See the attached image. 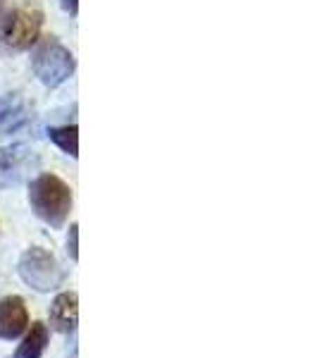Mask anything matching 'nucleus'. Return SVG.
I'll use <instances>...</instances> for the list:
<instances>
[{"mask_svg": "<svg viewBox=\"0 0 317 358\" xmlns=\"http://www.w3.org/2000/svg\"><path fill=\"white\" fill-rule=\"evenodd\" d=\"M36 155L31 148L15 143V146L0 148V187H15L29 175L31 167H36Z\"/></svg>", "mask_w": 317, "mask_h": 358, "instance_id": "39448f33", "label": "nucleus"}, {"mask_svg": "<svg viewBox=\"0 0 317 358\" xmlns=\"http://www.w3.org/2000/svg\"><path fill=\"white\" fill-rule=\"evenodd\" d=\"M48 136L62 153L69 155V158H77L79 155V129H77V124L53 127V129L48 131Z\"/></svg>", "mask_w": 317, "mask_h": 358, "instance_id": "9d476101", "label": "nucleus"}, {"mask_svg": "<svg viewBox=\"0 0 317 358\" xmlns=\"http://www.w3.org/2000/svg\"><path fill=\"white\" fill-rule=\"evenodd\" d=\"M74 67H77L74 55L55 36L41 38V43L36 45V53H34V72L45 86L55 89V86L65 84L72 77Z\"/></svg>", "mask_w": 317, "mask_h": 358, "instance_id": "f03ea898", "label": "nucleus"}, {"mask_svg": "<svg viewBox=\"0 0 317 358\" xmlns=\"http://www.w3.org/2000/svg\"><path fill=\"white\" fill-rule=\"evenodd\" d=\"M17 270H20V277L27 287H31V289H36L41 294L57 289V287L62 285V280H65V273H62V268L57 265L55 256L41 246L27 248V251L22 253Z\"/></svg>", "mask_w": 317, "mask_h": 358, "instance_id": "7ed1b4c3", "label": "nucleus"}, {"mask_svg": "<svg viewBox=\"0 0 317 358\" xmlns=\"http://www.w3.org/2000/svg\"><path fill=\"white\" fill-rule=\"evenodd\" d=\"M29 327L27 303L22 296H5L0 301V339L13 342L22 337Z\"/></svg>", "mask_w": 317, "mask_h": 358, "instance_id": "423d86ee", "label": "nucleus"}, {"mask_svg": "<svg viewBox=\"0 0 317 358\" xmlns=\"http://www.w3.org/2000/svg\"><path fill=\"white\" fill-rule=\"evenodd\" d=\"M67 253H69V258H72L74 263L79 261V227H77V224H72V227H69V236H67Z\"/></svg>", "mask_w": 317, "mask_h": 358, "instance_id": "f8f14e48", "label": "nucleus"}, {"mask_svg": "<svg viewBox=\"0 0 317 358\" xmlns=\"http://www.w3.org/2000/svg\"><path fill=\"white\" fill-rule=\"evenodd\" d=\"M72 201L74 196L69 184L50 172L38 175L29 187V203H31L34 213L53 229H60L67 222L69 213H72Z\"/></svg>", "mask_w": 317, "mask_h": 358, "instance_id": "f257e3e1", "label": "nucleus"}, {"mask_svg": "<svg viewBox=\"0 0 317 358\" xmlns=\"http://www.w3.org/2000/svg\"><path fill=\"white\" fill-rule=\"evenodd\" d=\"M43 27V10L36 0H24L20 8L13 10V20H10V29L5 34L8 41L17 50H27L41 36Z\"/></svg>", "mask_w": 317, "mask_h": 358, "instance_id": "20e7f679", "label": "nucleus"}, {"mask_svg": "<svg viewBox=\"0 0 317 358\" xmlns=\"http://www.w3.org/2000/svg\"><path fill=\"white\" fill-rule=\"evenodd\" d=\"M45 349H48V327L36 320L31 322V330L27 332V337L17 346L15 358H41Z\"/></svg>", "mask_w": 317, "mask_h": 358, "instance_id": "1a4fd4ad", "label": "nucleus"}, {"mask_svg": "<svg viewBox=\"0 0 317 358\" xmlns=\"http://www.w3.org/2000/svg\"><path fill=\"white\" fill-rule=\"evenodd\" d=\"M29 108L24 98L17 94L0 96V134H15L29 122Z\"/></svg>", "mask_w": 317, "mask_h": 358, "instance_id": "6e6552de", "label": "nucleus"}, {"mask_svg": "<svg viewBox=\"0 0 317 358\" xmlns=\"http://www.w3.org/2000/svg\"><path fill=\"white\" fill-rule=\"evenodd\" d=\"M13 5L8 0H0V41H5V34L10 29V20H13Z\"/></svg>", "mask_w": 317, "mask_h": 358, "instance_id": "9b49d317", "label": "nucleus"}, {"mask_svg": "<svg viewBox=\"0 0 317 358\" xmlns=\"http://www.w3.org/2000/svg\"><path fill=\"white\" fill-rule=\"evenodd\" d=\"M62 8H65L69 15H77L79 13V0H62Z\"/></svg>", "mask_w": 317, "mask_h": 358, "instance_id": "ddd939ff", "label": "nucleus"}, {"mask_svg": "<svg viewBox=\"0 0 317 358\" xmlns=\"http://www.w3.org/2000/svg\"><path fill=\"white\" fill-rule=\"evenodd\" d=\"M79 322V299L74 292H62L55 296L53 306H50V325L55 332L69 334L77 330Z\"/></svg>", "mask_w": 317, "mask_h": 358, "instance_id": "0eeeda50", "label": "nucleus"}]
</instances>
